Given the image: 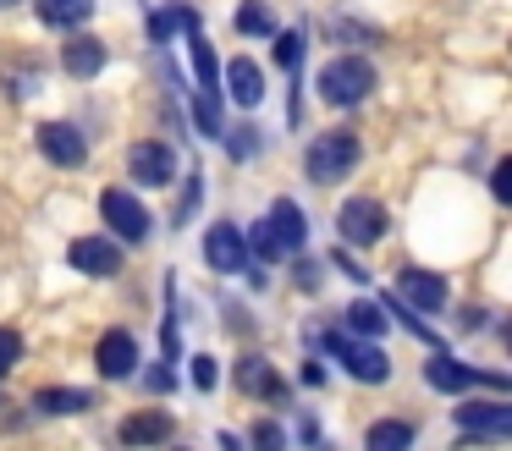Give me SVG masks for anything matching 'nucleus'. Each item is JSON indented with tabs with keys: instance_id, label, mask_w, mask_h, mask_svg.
Returning a JSON list of instances; mask_svg holds the SVG:
<instances>
[{
	"instance_id": "b1692460",
	"label": "nucleus",
	"mask_w": 512,
	"mask_h": 451,
	"mask_svg": "<svg viewBox=\"0 0 512 451\" xmlns=\"http://www.w3.org/2000/svg\"><path fill=\"white\" fill-rule=\"evenodd\" d=\"M270 39H276V66H281V72H298V66H303V44H309V39H303V28H276Z\"/></svg>"
},
{
	"instance_id": "72a5a7b5",
	"label": "nucleus",
	"mask_w": 512,
	"mask_h": 451,
	"mask_svg": "<svg viewBox=\"0 0 512 451\" xmlns=\"http://www.w3.org/2000/svg\"><path fill=\"white\" fill-rule=\"evenodd\" d=\"M314 281H320V270H314V264H303V270H298V286H303V292H314Z\"/></svg>"
},
{
	"instance_id": "412c9836",
	"label": "nucleus",
	"mask_w": 512,
	"mask_h": 451,
	"mask_svg": "<svg viewBox=\"0 0 512 451\" xmlns=\"http://www.w3.org/2000/svg\"><path fill=\"white\" fill-rule=\"evenodd\" d=\"M364 451H413V424H402V418H380V424H369Z\"/></svg>"
},
{
	"instance_id": "39448f33",
	"label": "nucleus",
	"mask_w": 512,
	"mask_h": 451,
	"mask_svg": "<svg viewBox=\"0 0 512 451\" xmlns=\"http://www.w3.org/2000/svg\"><path fill=\"white\" fill-rule=\"evenodd\" d=\"M452 424L463 429L468 440H507L512 435V407L507 402H457Z\"/></svg>"
},
{
	"instance_id": "f03ea898",
	"label": "nucleus",
	"mask_w": 512,
	"mask_h": 451,
	"mask_svg": "<svg viewBox=\"0 0 512 451\" xmlns=\"http://www.w3.org/2000/svg\"><path fill=\"white\" fill-rule=\"evenodd\" d=\"M375 94V66L364 55H336L331 66H320V99L336 110H353Z\"/></svg>"
},
{
	"instance_id": "5701e85b",
	"label": "nucleus",
	"mask_w": 512,
	"mask_h": 451,
	"mask_svg": "<svg viewBox=\"0 0 512 451\" xmlns=\"http://www.w3.org/2000/svg\"><path fill=\"white\" fill-rule=\"evenodd\" d=\"M237 33L243 39H270L276 33V17H270V6H259V0H248V6H237Z\"/></svg>"
},
{
	"instance_id": "f257e3e1",
	"label": "nucleus",
	"mask_w": 512,
	"mask_h": 451,
	"mask_svg": "<svg viewBox=\"0 0 512 451\" xmlns=\"http://www.w3.org/2000/svg\"><path fill=\"white\" fill-rule=\"evenodd\" d=\"M314 341H320V352H331V358L342 363L358 385H386L391 380V358L380 352V341L342 336V330H325V336H314Z\"/></svg>"
},
{
	"instance_id": "2eb2a0df",
	"label": "nucleus",
	"mask_w": 512,
	"mask_h": 451,
	"mask_svg": "<svg viewBox=\"0 0 512 451\" xmlns=\"http://www.w3.org/2000/svg\"><path fill=\"white\" fill-rule=\"evenodd\" d=\"M171 413L166 407H144V413H127L122 429H116V440L122 446H160V440H171Z\"/></svg>"
},
{
	"instance_id": "c85d7f7f",
	"label": "nucleus",
	"mask_w": 512,
	"mask_h": 451,
	"mask_svg": "<svg viewBox=\"0 0 512 451\" xmlns=\"http://www.w3.org/2000/svg\"><path fill=\"white\" fill-rule=\"evenodd\" d=\"M17 358H23V341H17V330H0V380L17 369Z\"/></svg>"
},
{
	"instance_id": "dca6fc26",
	"label": "nucleus",
	"mask_w": 512,
	"mask_h": 451,
	"mask_svg": "<svg viewBox=\"0 0 512 451\" xmlns=\"http://www.w3.org/2000/svg\"><path fill=\"white\" fill-rule=\"evenodd\" d=\"M61 66H67L72 77H100V72H105V39L72 28V39L61 44Z\"/></svg>"
},
{
	"instance_id": "cd10ccee",
	"label": "nucleus",
	"mask_w": 512,
	"mask_h": 451,
	"mask_svg": "<svg viewBox=\"0 0 512 451\" xmlns=\"http://www.w3.org/2000/svg\"><path fill=\"white\" fill-rule=\"evenodd\" d=\"M188 374H193V385H199V391H215V380H221V363H215L210 352H199Z\"/></svg>"
},
{
	"instance_id": "f704fd0d",
	"label": "nucleus",
	"mask_w": 512,
	"mask_h": 451,
	"mask_svg": "<svg viewBox=\"0 0 512 451\" xmlns=\"http://www.w3.org/2000/svg\"><path fill=\"white\" fill-rule=\"evenodd\" d=\"M0 6H12V0H0Z\"/></svg>"
},
{
	"instance_id": "4468645a",
	"label": "nucleus",
	"mask_w": 512,
	"mask_h": 451,
	"mask_svg": "<svg viewBox=\"0 0 512 451\" xmlns=\"http://www.w3.org/2000/svg\"><path fill=\"white\" fill-rule=\"evenodd\" d=\"M237 385H243L248 396H259V402H287V380H281L276 369H270L265 352H243V363H237Z\"/></svg>"
},
{
	"instance_id": "20e7f679",
	"label": "nucleus",
	"mask_w": 512,
	"mask_h": 451,
	"mask_svg": "<svg viewBox=\"0 0 512 451\" xmlns=\"http://www.w3.org/2000/svg\"><path fill=\"white\" fill-rule=\"evenodd\" d=\"M386 226H391V215H386V204H380V198H347L342 215H336V231H342L353 248L380 242V237H386Z\"/></svg>"
},
{
	"instance_id": "6e6552de",
	"label": "nucleus",
	"mask_w": 512,
	"mask_h": 451,
	"mask_svg": "<svg viewBox=\"0 0 512 451\" xmlns=\"http://www.w3.org/2000/svg\"><path fill=\"white\" fill-rule=\"evenodd\" d=\"M39 154H45L50 165H61V171H78V165L89 160V138H83L78 127H67V121H45V127H39Z\"/></svg>"
},
{
	"instance_id": "a211bd4d",
	"label": "nucleus",
	"mask_w": 512,
	"mask_h": 451,
	"mask_svg": "<svg viewBox=\"0 0 512 451\" xmlns=\"http://www.w3.org/2000/svg\"><path fill=\"white\" fill-rule=\"evenodd\" d=\"M226 94H232V105H243V110H254L259 99H265V72H259L248 55H237V61H226Z\"/></svg>"
},
{
	"instance_id": "2f4dec72",
	"label": "nucleus",
	"mask_w": 512,
	"mask_h": 451,
	"mask_svg": "<svg viewBox=\"0 0 512 451\" xmlns=\"http://www.w3.org/2000/svg\"><path fill=\"white\" fill-rule=\"evenodd\" d=\"M144 385H149V391H155V396H166V391H171V385H177V380H171V369H166V363H155V369L144 374Z\"/></svg>"
},
{
	"instance_id": "ddd939ff",
	"label": "nucleus",
	"mask_w": 512,
	"mask_h": 451,
	"mask_svg": "<svg viewBox=\"0 0 512 451\" xmlns=\"http://www.w3.org/2000/svg\"><path fill=\"white\" fill-rule=\"evenodd\" d=\"M94 369H100L105 380H127V374L138 369V341H133V330H105L100 347H94Z\"/></svg>"
},
{
	"instance_id": "423d86ee",
	"label": "nucleus",
	"mask_w": 512,
	"mask_h": 451,
	"mask_svg": "<svg viewBox=\"0 0 512 451\" xmlns=\"http://www.w3.org/2000/svg\"><path fill=\"white\" fill-rule=\"evenodd\" d=\"M127 176H133L138 187H166L171 176H177V149L160 138H144L127 149Z\"/></svg>"
},
{
	"instance_id": "473e14b6",
	"label": "nucleus",
	"mask_w": 512,
	"mask_h": 451,
	"mask_svg": "<svg viewBox=\"0 0 512 451\" xmlns=\"http://www.w3.org/2000/svg\"><path fill=\"white\" fill-rule=\"evenodd\" d=\"M232 154H237V160H248V154H259V132H237V138H232Z\"/></svg>"
},
{
	"instance_id": "f3484780",
	"label": "nucleus",
	"mask_w": 512,
	"mask_h": 451,
	"mask_svg": "<svg viewBox=\"0 0 512 451\" xmlns=\"http://www.w3.org/2000/svg\"><path fill=\"white\" fill-rule=\"evenodd\" d=\"M265 226H270V237L281 242V253H298L303 242H309V220H303V209L292 204V198H276V204H270Z\"/></svg>"
},
{
	"instance_id": "393cba45",
	"label": "nucleus",
	"mask_w": 512,
	"mask_h": 451,
	"mask_svg": "<svg viewBox=\"0 0 512 451\" xmlns=\"http://www.w3.org/2000/svg\"><path fill=\"white\" fill-rule=\"evenodd\" d=\"M188 22H193V11H188V6H166V11H155V17H149V39H155V44H166L171 33H177V28H188Z\"/></svg>"
},
{
	"instance_id": "c756f323",
	"label": "nucleus",
	"mask_w": 512,
	"mask_h": 451,
	"mask_svg": "<svg viewBox=\"0 0 512 451\" xmlns=\"http://www.w3.org/2000/svg\"><path fill=\"white\" fill-rule=\"evenodd\" d=\"M199 198H204V182L193 176V182H188V193H182V204H177V226H188V220H193V209H199Z\"/></svg>"
},
{
	"instance_id": "a878e982",
	"label": "nucleus",
	"mask_w": 512,
	"mask_h": 451,
	"mask_svg": "<svg viewBox=\"0 0 512 451\" xmlns=\"http://www.w3.org/2000/svg\"><path fill=\"white\" fill-rule=\"evenodd\" d=\"M248 253H254V259H265V264H276V259H287V253H281V242L276 237H270V226H265V220H259V226H248Z\"/></svg>"
},
{
	"instance_id": "6ab92c4d",
	"label": "nucleus",
	"mask_w": 512,
	"mask_h": 451,
	"mask_svg": "<svg viewBox=\"0 0 512 451\" xmlns=\"http://www.w3.org/2000/svg\"><path fill=\"white\" fill-rule=\"evenodd\" d=\"M89 17H94V0H39V22H45V28L72 33V28H83Z\"/></svg>"
},
{
	"instance_id": "1a4fd4ad",
	"label": "nucleus",
	"mask_w": 512,
	"mask_h": 451,
	"mask_svg": "<svg viewBox=\"0 0 512 451\" xmlns=\"http://www.w3.org/2000/svg\"><path fill=\"white\" fill-rule=\"evenodd\" d=\"M204 264L221 270V275H237L248 264V242H243V231H237L232 220H215V226L204 231Z\"/></svg>"
},
{
	"instance_id": "9b49d317",
	"label": "nucleus",
	"mask_w": 512,
	"mask_h": 451,
	"mask_svg": "<svg viewBox=\"0 0 512 451\" xmlns=\"http://www.w3.org/2000/svg\"><path fill=\"white\" fill-rule=\"evenodd\" d=\"M424 380L435 385V391H468V385H507L501 374H485V369H474V363H457V358H446V352H435L430 363H424Z\"/></svg>"
},
{
	"instance_id": "9d476101",
	"label": "nucleus",
	"mask_w": 512,
	"mask_h": 451,
	"mask_svg": "<svg viewBox=\"0 0 512 451\" xmlns=\"http://www.w3.org/2000/svg\"><path fill=\"white\" fill-rule=\"evenodd\" d=\"M397 297H402L408 308H424V314H441V308L452 303V286H446L435 270H419V264H413V270H402V275H397Z\"/></svg>"
},
{
	"instance_id": "7ed1b4c3",
	"label": "nucleus",
	"mask_w": 512,
	"mask_h": 451,
	"mask_svg": "<svg viewBox=\"0 0 512 451\" xmlns=\"http://www.w3.org/2000/svg\"><path fill=\"white\" fill-rule=\"evenodd\" d=\"M358 154H364V143L353 138L347 127L336 132H320V138L309 143V154H303V171H309V182H342V176L358 171Z\"/></svg>"
},
{
	"instance_id": "4be33fe9",
	"label": "nucleus",
	"mask_w": 512,
	"mask_h": 451,
	"mask_svg": "<svg viewBox=\"0 0 512 451\" xmlns=\"http://www.w3.org/2000/svg\"><path fill=\"white\" fill-rule=\"evenodd\" d=\"M347 325L364 341H386V308H375L369 297H353V303H347Z\"/></svg>"
},
{
	"instance_id": "7c9ffc66",
	"label": "nucleus",
	"mask_w": 512,
	"mask_h": 451,
	"mask_svg": "<svg viewBox=\"0 0 512 451\" xmlns=\"http://www.w3.org/2000/svg\"><path fill=\"white\" fill-rule=\"evenodd\" d=\"M490 187H496V204H507V198H512V160H496V171H490Z\"/></svg>"
},
{
	"instance_id": "f8f14e48",
	"label": "nucleus",
	"mask_w": 512,
	"mask_h": 451,
	"mask_svg": "<svg viewBox=\"0 0 512 451\" xmlns=\"http://www.w3.org/2000/svg\"><path fill=\"white\" fill-rule=\"evenodd\" d=\"M67 264L78 275H116L122 270V248H116L111 237H72Z\"/></svg>"
},
{
	"instance_id": "0eeeda50",
	"label": "nucleus",
	"mask_w": 512,
	"mask_h": 451,
	"mask_svg": "<svg viewBox=\"0 0 512 451\" xmlns=\"http://www.w3.org/2000/svg\"><path fill=\"white\" fill-rule=\"evenodd\" d=\"M100 215H105V226H111L122 242H144L149 237V209L138 204L127 187H105V193H100Z\"/></svg>"
},
{
	"instance_id": "bb28decb",
	"label": "nucleus",
	"mask_w": 512,
	"mask_h": 451,
	"mask_svg": "<svg viewBox=\"0 0 512 451\" xmlns=\"http://www.w3.org/2000/svg\"><path fill=\"white\" fill-rule=\"evenodd\" d=\"M248 435H254V451H287V429H281L276 418H259Z\"/></svg>"
},
{
	"instance_id": "aec40b11",
	"label": "nucleus",
	"mask_w": 512,
	"mask_h": 451,
	"mask_svg": "<svg viewBox=\"0 0 512 451\" xmlns=\"http://www.w3.org/2000/svg\"><path fill=\"white\" fill-rule=\"evenodd\" d=\"M94 391H78V385H45L39 391V413H89Z\"/></svg>"
}]
</instances>
